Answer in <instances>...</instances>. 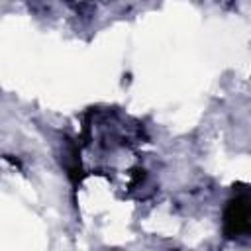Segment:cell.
<instances>
[{
    "label": "cell",
    "mask_w": 251,
    "mask_h": 251,
    "mask_svg": "<svg viewBox=\"0 0 251 251\" xmlns=\"http://www.w3.org/2000/svg\"><path fill=\"white\" fill-rule=\"evenodd\" d=\"M247 227H249V200L245 194L229 202L226 210V231L229 233V237H235L241 231H247Z\"/></svg>",
    "instance_id": "cell-1"
}]
</instances>
